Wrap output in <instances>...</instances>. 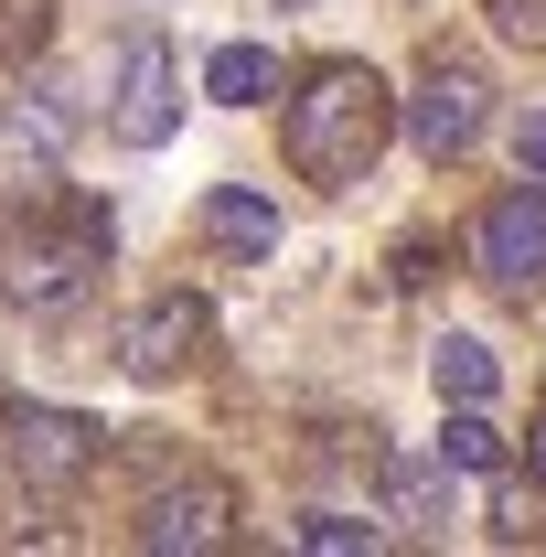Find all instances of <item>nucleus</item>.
Returning <instances> with one entry per match:
<instances>
[{"label":"nucleus","instance_id":"nucleus-1","mask_svg":"<svg viewBox=\"0 0 546 557\" xmlns=\"http://www.w3.org/2000/svg\"><path fill=\"white\" fill-rule=\"evenodd\" d=\"M386 119H397V97H386V75L364 65H322L300 97H289V119H278V150H289V172L300 183H364L375 172V150H386Z\"/></svg>","mask_w":546,"mask_h":557},{"label":"nucleus","instance_id":"nucleus-2","mask_svg":"<svg viewBox=\"0 0 546 557\" xmlns=\"http://www.w3.org/2000/svg\"><path fill=\"white\" fill-rule=\"evenodd\" d=\"M97 269H108V214L97 205L75 214L65 236H54V225H22V236L0 247V289H11L22 311H75Z\"/></svg>","mask_w":546,"mask_h":557},{"label":"nucleus","instance_id":"nucleus-3","mask_svg":"<svg viewBox=\"0 0 546 557\" xmlns=\"http://www.w3.org/2000/svg\"><path fill=\"white\" fill-rule=\"evenodd\" d=\"M108 129L129 139V150H161V139L183 129V65H172V44H161V33H129V44H119Z\"/></svg>","mask_w":546,"mask_h":557},{"label":"nucleus","instance_id":"nucleus-4","mask_svg":"<svg viewBox=\"0 0 546 557\" xmlns=\"http://www.w3.org/2000/svg\"><path fill=\"white\" fill-rule=\"evenodd\" d=\"M11 472L33 493H86V472H97V429L75 408H11Z\"/></svg>","mask_w":546,"mask_h":557},{"label":"nucleus","instance_id":"nucleus-5","mask_svg":"<svg viewBox=\"0 0 546 557\" xmlns=\"http://www.w3.org/2000/svg\"><path fill=\"white\" fill-rule=\"evenodd\" d=\"M482 129H493V86H482L472 65H429V75H418V97H408V139L429 150V161H461Z\"/></svg>","mask_w":546,"mask_h":557},{"label":"nucleus","instance_id":"nucleus-6","mask_svg":"<svg viewBox=\"0 0 546 557\" xmlns=\"http://www.w3.org/2000/svg\"><path fill=\"white\" fill-rule=\"evenodd\" d=\"M204 333H214L204 300H194V289H161V300L139 311L129 333H119V364H129L139 386H161V375H183V364L204 354Z\"/></svg>","mask_w":546,"mask_h":557},{"label":"nucleus","instance_id":"nucleus-7","mask_svg":"<svg viewBox=\"0 0 546 557\" xmlns=\"http://www.w3.org/2000/svg\"><path fill=\"white\" fill-rule=\"evenodd\" d=\"M225 525H236V493L214 483V472H194V483H172L150 515H139V547L150 557H183V547H225Z\"/></svg>","mask_w":546,"mask_h":557},{"label":"nucleus","instance_id":"nucleus-8","mask_svg":"<svg viewBox=\"0 0 546 557\" xmlns=\"http://www.w3.org/2000/svg\"><path fill=\"white\" fill-rule=\"evenodd\" d=\"M482 269L504 289H546V194H504L482 214Z\"/></svg>","mask_w":546,"mask_h":557},{"label":"nucleus","instance_id":"nucleus-9","mask_svg":"<svg viewBox=\"0 0 546 557\" xmlns=\"http://www.w3.org/2000/svg\"><path fill=\"white\" fill-rule=\"evenodd\" d=\"M204 247H214V258H236V269L278 258V205H269V194H247V183H214V194H204Z\"/></svg>","mask_w":546,"mask_h":557},{"label":"nucleus","instance_id":"nucleus-10","mask_svg":"<svg viewBox=\"0 0 546 557\" xmlns=\"http://www.w3.org/2000/svg\"><path fill=\"white\" fill-rule=\"evenodd\" d=\"M375 483H386V515H397V525H418V536L450 525V461H439V450H386Z\"/></svg>","mask_w":546,"mask_h":557},{"label":"nucleus","instance_id":"nucleus-11","mask_svg":"<svg viewBox=\"0 0 546 557\" xmlns=\"http://www.w3.org/2000/svg\"><path fill=\"white\" fill-rule=\"evenodd\" d=\"M269 86H278V54H269V44H214V65H204V97H214V108H258Z\"/></svg>","mask_w":546,"mask_h":557},{"label":"nucleus","instance_id":"nucleus-12","mask_svg":"<svg viewBox=\"0 0 546 557\" xmlns=\"http://www.w3.org/2000/svg\"><path fill=\"white\" fill-rule=\"evenodd\" d=\"M429 375H439V408H482V397H493V354H482L472 333H450V344L429 354Z\"/></svg>","mask_w":546,"mask_h":557},{"label":"nucleus","instance_id":"nucleus-13","mask_svg":"<svg viewBox=\"0 0 546 557\" xmlns=\"http://www.w3.org/2000/svg\"><path fill=\"white\" fill-rule=\"evenodd\" d=\"M439 461L450 472H504V429L482 408H450V429H439Z\"/></svg>","mask_w":546,"mask_h":557},{"label":"nucleus","instance_id":"nucleus-14","mask_svg":"<svg viewBox=\"0 0 546 557\" xmlns=\"http://www.w3.org/2000/svg\"><path fill=\"white\" fill-rule=\"evenodd\" d=\"M300 547L311 557H375L386 525H364V515H300Z\"/></svg>","mask_w":546,"mask_h":557},{"label":"nucleus","instance_id":"nucleus-15","mask_svg":"<svg viewBox=\"0 0 546 557\" xmlns=\"http://www.w3.org/2000/svg\"><path fill=\"white\" fill-rule=\"evenodd\" d=\"M493 536H514V547L536 536V493H525V483H504V472H493Z\"/></svg>","mask_w":546,"mask_h":557},{"label":"nucleus","instance_id":"nucleus-16","mask_svg":"<svg viewBox=\"0 0 546 557\" xmlns=\"http://www.w3.org/2000/svg\"><path fill=\"white\" fill-rule=\"evenodd\" d=\"M493 22H504L514 44H546V0H493Z\"/></svg>","mask_w":546,"mask_h":557},{"label":"nucleus","instance_id":"nucleus-17","mask_svg":"<svg viewBox=\"0 0 546 557\" xmlns=\"http://www.w3.org/2000/svg\"><path fill=\"white\" fill-rule=\"evenodd\" d=\"M514 150H525V172H546V108H525V129H514Z\"/></svg>","mask_w":546,"mask_h":557},{"label":"nucleus","instance_id":"nucleus-18","mask_svg":"<svg viewBox=\"0 0 546 557\" xmlns=\"http://www.w3.org/2000/svg\"><path fill=\"white\" fill-rule=\"evenodd\" d=\"M536 493H546V418H536Z\"/></svg>","mask_w":546,"mask_h":557}]
</instances>
